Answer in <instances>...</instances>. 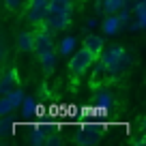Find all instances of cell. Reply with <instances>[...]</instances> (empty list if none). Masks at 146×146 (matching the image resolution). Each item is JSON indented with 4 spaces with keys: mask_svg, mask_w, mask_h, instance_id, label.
Masks as SVG:
<instances>
[{
    "mask_svg": "<svg viewBox=\"0 0 146 146\" xmlns=\"http://www.w3.org/2000/svg\"><path fill=\"white\" fill-rule=\"evenodd\" d=\"M39 56V62H41V69L45 75H52L56 69V58H58V54H56V47L54 50H47V52H41V54H36Z\"/></svg>",
    "mask_w": 146,
    "mask_h": 146,
    "instance_id": "52a82bcc",
    "label": "cell"
},
{
    "mask_svg": "<svg viewBox=\"0 0 146 146\" xmlns=\"http://www.w3.org/2000/svg\"><path fill=\"white\" fill-rule=\"evenodd\" d=\"M24 101V92L19 88H11L9 92L0 95V116H9L19 108V103Z\"/></svg>",
    "mask_w": 146,
    "mask_h": 146,
    "instance_id": "277c9868",
    "label": "cell"
},
{
    "mask_svg": "<svg viewBox=\"0 0 146 146\" xmlns=\"http://www.w3.org/2000/svg\"><path fill=\"white\" fill-rule=\"evenodd\" d=\"M43 140H45V131H43L41 127H36V129H32V131H30V142H32V144L41 146Z\"/></svg>",
    "mask_w": 146,
    "mask_h": 146,
    "instance_id": "9a60e30c",
    "label": "cell"
},
{
    "mask_svg": "<svg viewBox=\"0 0 146 146\" xmlns=\"http://www.w3.org/2000/svg\"><path fill=\"white\" fill-rule=\"evenodd\" d=\"M133 13L137 15V26H140V30L146 28V0H135Z\"/></svg>",
    "mask_w": 146,
    "mask_h": 146,
    "instance_id": "4fadbf2b",
    "label": "cell"
},
{
    "mask_svg": "<svg viewBox=\"0 0 146 146\" xmlns=\"http://www.w3.org/2000/svg\"><path fill=\"white\" fill-rule=\"evenodd\" d=\"M97 90H99V88H97ZM110 97H112L110 90H99V92H97V99H99V101H110Z\"/></svg>",
    "mask_w": 146,
    "mask_h": 146,
    "instance_id": "ffe728a7",
    "label": "cell"
},
{
    "mask_svg": "<svg viewBox=\"0 0 146 146\" xmlns=\"http://www.w3.org/2000/svg\"><path fill=\"white\" fill-rule=\"evenodd\" d=\"M0 60H2V45H0Z\"/></svg>",
    "mask_w": 146,
    "mask_h": 146,
    "instance_id": "7402d4cb",
    "label": "cell"
},
{
    "mask_svg": "<svg viewBox=\"0 0 146 146\" xmlns=\"http://www.w3.org/2000/svg\"><path fill=\"white\" fill-rule=\"evenodd\" d=\"M103 39H101L99 35H88L86 39H84V43H82V47H86L88 52H92L95 56H99L101 54V50H103Z\"/></svg>",
    "mask_w": 146,
    "mask_h": 146,
    "instance_id": "8fae6325",
    "label": "cell"
},
{
    "mask_svg": "<svg viewBox=\"0 0 146 146\" xmlns=\"http://www.w3.org/2000/svg\"><path fill=\"white\" fill-rule=\"evenodd\" d=\"M120 28H123V24L118 22V17H116V15H108V17L101 22V30H103V35H108V36L118 35Z\"/></svg>",
    "mask_w": 146,
    "mask_h": 146,
    "instance_id": "9c48e42d",
    "label": "cell"
},
{
    "mask_svg": "<svg viewBox=\"0 0 146 146\" xmlns=\"http://www.w3.org/2000/svg\"><path fill=\"white\" fill-rule=\"evenodd\" d=\"M97 56L92 54V52H88L86 47H80V50H75L71 54V60H69V71H71V75H82L84 71H88V69L92 67V62H95Z\"/></svg>",
    "mask_w": 146,
    "mask_h": 146,
    "instance_id": "3957f363",
    "label": "cell"
},
{
    "mask_svg": "<svg viewBox=\"0 0 146 146\" xmlns=\"http://www.w3.org/2000/svg\"><path fill=\"white\" fill-rule=\"evenodd\" d=\"M13 133V123L7 116H0V135H9Z\"/></svg>",
    "mask_w": 146,
    "mask_h": 146,
    "instance_id": "2e32d148",
    "label": "cell"
},
{
    "mask_svg": "<svg viewBox=\"0 0 146 146\" xmlns=\"http://www.w3.org/2000/svg\"><path fill=\"white\" fill-rule=\"evenodd\" d=\"M22 2H24V0H5V7L9 11H17L19 7H22Z\"/></svg>",
    "mask_w": 146,
    "mask_h": 146,
    "instance_id": "d6986e66",
    "label": "cell"
},
{
    "mask_svg": "<svg viewBox=\"0 0 146 146\" xmlns=\"http://www.w3.org/2000/svg\"><path fill=\"white\" fill-rule=\"evenodd\" d=\"M101 142V129L99 127H82L75 133V144L80 146H90Z\"/></svg>",
    "mask_w": 146,
    "mask_h": 146,
    "instance_id": "5b68a950",
    "label": "cell"
},
{
    "mask_svg": "<svg viewBox=\"0 0 146 146\" xmlns=\"http://www.w3.org/2000/svg\"><path fill=\"white\" fill-rule=\"evenodd\" d=\"M125 5H127V0H101V9L105 15H116Z\"/></svg>",
    "mask_w": 146,
    "mask_h": 146,
    "instance_id": "7c38bea8",
    "label": "cell"
},
{
    "mask_svg": "<svg viewBox=\"0 0 146 146\" xmlns=\"http://www.w3.org/2000/svg\"><path fill=\"white\" fill-rule=\"evenodd\" d=\"M127 2H135V0H127Z\"/></svg>",
    "mask_w": 146,
    "mask_h": 146,
    "instance_id": "603a6c76",
    "label": "cell"
},
{
    "mask_svg": "<svg viewBox=\"0 0 146 146\" xmlns=\"http://www.w3.org/2000/svg\"><path fill=\"white\" fill-rule=\"evenodd\" d=\"M99 58L103 60L105 64V78H114V75H120L125 69L129 67V54L125 52V47L116 45V47H108V50H101Z\"/></svg>",
    "mask_w": 146,
    "mask_h": 146,
    "instance_id": "7a4b0ae2",
    "label": "cell"
},
{
    "mask_svg": "<svg viewBox=\"0 0 146 146\" xmlns=\"http://www.w3.org/2000/svg\"><path fill=\"white\" fill-rule=\"evenodd\" d=\"M17 82H19L17 71H15V69H9V71L0 78V95H5V92H9L11 88H15V86H17Z\"/></svg>",
    "mask_w": 146,
    "mask_h": 146,
    "instance_id": "ba28073f",
    "label": "cell"
},
{
    "mask_svg": "<svg viewBox=\"0 0 146 146\" xmlns=\"http://www.w3.org/2000/svg\"><path fill=\"white\" fill-rule=\"evenodd\" d=\"M97 26H99V19L97 17H88L86 19V28H97Z\"/></svg>",
    "mask_w": 146,
    "mask_h": 146,
    "instance_id": "44dd1931",
    "label": "cell"
},
{
    "mask_svg": "<svg viewBox=\"0 0 146 146\" xmlns=\"http://www.w3.org/2000/svg\"><path fill=\"white\" fill-rule=\"evenodd\" d=\"M116 17H118V22L123 24H129V17H131V9H127V7H123V9L118 11V13H116Z\"/></svg>",
    "mask_w": 146,
    "mask_h": 146,
    "instance_id": "e0dca14e",
    "label": "cell"
},
{
    "mask_svg": "<svg viewBox=\"0 0 146 146\" xmlns=\"http://www.w3.org/2000/svg\"><path fill=\"white\" fill-rule=\"evenodd\" d=\"M75 50H78V39L75 36H64L56 45V54H60V56H71Z\"/></svg>",
    "mask_w": 146,
    "mask_h": 146,
    "instance_id": "30bf717a",
    "label": "cell"
},
{
    "mask_svg": "<svg viewBox=\"0 0 146 146\" xmlns=\"http://www.w3.org/2000/svg\"><path fill=\"white\" fill-rule=\"evenodd\" d=\"M43 144H47V146H58V144H62V137H58V135H45Z\"/></svg>",
    "mask_w": 146,
    "mask_h": 146,
    "instance_id": "ac0fdd59",
    "label": "cell"
},
{
    "mask_svg": "<svg viewBox=\"0 0 146 146\" xmlns=\"http://www.w3.org/2000/svg\"><path fill=\"white\" fill-rule=\"evenodd\" d=\"M71 13H73L71 0H47V13L41 24L50 32L67 30L69 24H71Z\"/></svg>",
    "mask_w": 146,
    "mask_h": 146,
    "instance_id": "6da1fadb",
    "label": "cell"
},
{
    "mask_svg": "<svg viewBox=\"0 0 146 146\" xmlns=\"http://www.w3.org/2000/svg\"><path fill=\"white\" fill-rule=\"evenodd\" d=\"M17 50L19 52H32V32H19Z\"/></svg>",
    "mask_w": 146,
    "mask_h": 146,
    "instance_id": "5bb4252c",
    "label": "cell"
},
{
    "mask_svg": "<svg viewBox=\"0 0 146 146\" xmlns=\"http://www.w3.org/2000/svg\"><path fill=\"white\" fill-rule=\"evenodd\" d=\"M45 13H47V0H30V5H28V9H26L28 22L41 24L43 19H45Z\"/></svg>",
    "mask_w": 146,
    "mask_h": 146,
    "instance_id": "8992f818",
    "label": "cell"
}]
</instances>
